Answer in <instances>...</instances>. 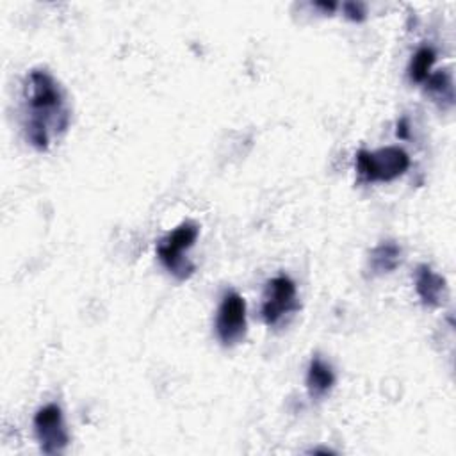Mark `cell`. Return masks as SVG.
Here are the masks:
<instances>
[{
    "mask_svg": "<svg viewBox=\"0 0 456 456\" xmlns=\"http://www.w3.org/2000/svg\"><path fill=\"white\" fill-rule=\"evenodd\" d=\"M410 167L408 153L399 146H387L376 151L356 153V171L365 182H392Z\"/></svg>",
    "mask_w": 456,
    "mask_h": 456,
    "instance_id": "3",
    "label": "cell"
},
{
    "mask_svg": "<svg viewBox=\"0 0 456 456\" xmlns=\"http://www.w3.org/2000/svg\"><path fill=\"white\" fill-rule=\"evenodd\" d=\"M200 235V228L196 223L185 221L180 226H176L171 233H167L164 239L157 244V255L162 265L178 280H187L194 273V264L183 256V253L192 248Z\"/></svg>",
    "mask_w": 456,
    "mask_h": 456,
    "instance_id": "2",
    "label": "cell"
},
{
    "mask_svg": "<svg viewBox=\"0 0 456 456\" xmlns=\"http://www.w3.org/2000/svg\"><path fill=\"white\" fill-rule=\"evenodd\" d=\"M34 433L39 442V449L52 456L61 454L69 444V435L64 424L62 410L59 404L50 403L39 408L34 415Z\"/></svg>",
    "mask_w": 456,
    "mask_h": 456,
    "instance_id": "5",
    "label": "cell"
},
{
    "mask_svg": "<svg viewBox=\"0 0 456 456\" xmlns=\"http://www.w3.org/2000/svg\"><path fill=\"white\" fill-rule=\"evenodd\" d=\"M299 310L296 283L285 276H274L265 283L260 314L269 328H278Z\"/></svg>",
    "mask_w": 456,
    "mask_h": 456,
    "instance_id": "4",
    "label": "cell"
},
{
    "mask_svg": "<svg viewBox=\"0 0 456 456\" xmlns=\"http://www.w3.org/2000/svg\"><path fill=\"white\" fill-rule=\"evenodd\" d=\"M401 262V248L394 240L379 242L369 255V267L374 274L392 273Z\"/></svg>",
    "mask_w": 456,
    "mask_h": 456,
    "instance_id": "9",
    "label": "cell"
},
{
    "mask_svg": "<svg viewBox=\"0 0 456 456\" xmlns=\"http://www.w3.org/2000/svg\"><path fill=\"white\" fill-rule=\"evenodd\" d=\"M415 290L422 305L438 308L447 299V281L442 274L435 273L429 265L420 264L415 269Z\"/></svg>",
    "mask_w": 456,
    "mask_h": 456,
    "instance_id": "7",
    "label": "cell"
},
{
    "mask_svg": "<svg viewBox=\"0 0 456 456\" xmlns=\"http://www.w3.org/2000/svg\"><path fill=\"white\" fill-rule=\"evenodd\" d=\"M397 135L399 137H403V139H406L408 137V121L403 118L401 119V123L397 125Z\"/></svg>",
    "mask_w": 456,
    "mask_h": 456,
    "instance_id": "13",
    "label": "cell"
},
{
    "mask_svg": "<svg viewBox=\"0 0 456 456\" xmlns=\"http://www.w3.org/2000/svg\"><path fill=\"white\" fill-rule=\"evenodd\" d=\"M315 5H317V7H322V9H326V11H333V9H335V4H333V2H317Z\"/></svg>",
    "mask_w": 456,
    "mask_h": 456,
    "instance_id": "14",
    "label": "cell"
},
{
    "mask_svg": "<svg viewBox=\"0 0 456 456\" xmlns=\"http://www.w3.org/2000/svg\"><path fill=\"white\" fill-rule=\"evenodd\" d=\"M69 110L59 82L46 69H30L25 80V137L46 151L53 137L66 132Z\"/></svg>",
    "mask_w": 456,
    "mask_h": 456,
    "instance_id": "1",
    "label": "cell"
},
{
    "mask_svg": "<svg viewBox=\"0 0 456 456\" xmlns=\"http://www.w3.org/2000/svg\"><path fill=\"white\" fill-rule=\"evenodd\" d=\"M424 86L429 96L442 109H449L454 105V86H452V77L447 69H438L435 73H429V77L424 80Z\"/></svg>",
    "mask_w": 456,
    "mask_h": 456,
    "instance_id": "10",
    "label": "cell"
},
{
    "mask_svg": "<svg viewBox=\"0 0 456 456\" xmlns=\"http://www.w3.org/2000/svg\"><path fill=\"white\" fill-rule=\"evenodd\" d=\"M435 59H436V53L433 48L429 46H422L415 52V55L411 57L410 61V66H408V75L413 82H419V84H424V80L429 77L431 73V68L435 64Z\"/></svg>",
    "mask_w": 456,
    "mask_h": 456,
    "instance_id": "11",
    "label": "cell"
},
{
    "mask_svg": "<svg viewBox=\"0 0 456 456\" xmlns=\"http://www.w3.org/2000/svg\"><path fill=\"white\" fill-rule=\"evenodd\" d=\"M335 385V374L330 363H326L321 356H314L310 360L306 370V388L314 399L324 397Z\"/></svg>",
    "mask_w": 456,
    "mask_h": 456,
    "instance_id": "8",
    "label": "cell"
},
{
    "mask_svg": "<svg viewBox=\"0 0 456 456\" xmlns=\"http://www.w3.org/2000/svg\"><path fill=\"white\" fill-rule=\"evenodd\" d=\"M342 11L353 21L365 20V5L362 2H344Z\"/></svg>",
    "mask_w": 456,
    "mask_h": 456,
    "instance_id": "12",
    "label": "cell"
},
{
    "mask_svg": "<svg viewBox=\"0 0 456 456\" xmlns=\"http://www.w3.org/2000/svg\"><path fill=\"white\" fill-rule=\"evenodd\" d=\"M216 335L224 347L239 344L246 335V301L230 290L223 296L216 315Z\"/></svg>",
    "mask_w": 456,
    "mask_h": 456,
    "instance_id": "6",
    "label": "cell"
}]
</instances>
